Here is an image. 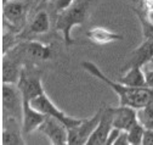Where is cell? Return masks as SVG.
<instances>
[{
	"mask_svg": "<svg viewBox=\"0 0 153 145\" xmlns=\"http://www.w3.org/2000/svg\"><path fill=\"white\" fill-rule=\"evenodd\" d=\"M137 122V108L126 105L113 107V127L128 132Z\"/></svg>",
	"mask_w": 153,
	"mask_h": 145,
	"instance_id": "8fae6325",
	"label": "cell"
},
{
	"mask_svg": "<svg viewBox=\"0 0 153 145\" xmlns=\"http://www.w3.org/2000/svg\"><path fill=\"white\" fill-rule=\"evenodd\" d=\"M137 121L145 129H153V104L137 108Z\"/></svg>",
	"mask_w": 153,
	"mask_h": 145,
	"instance_id": "d6986e66",
	"label": "cell"
},
{
	"mask_svg": "<svg viewBox=\"0 0 153 145\" xmlns=\"http://www.w3.org/2000/svg\"><path fill=\"white\" fill-rule=\"evenodd\" d=\"M43 135L53 145H68V128L59 118L46 116L44 122L38 128Z\"/></svg>",
	"mask_w": 153,
	"mask_h": 145,
	"instance_id": "52a82bcc",
	"label": "cell"
},
{
	"mask_svg": "<svg viewBox=\"0 0 153 145\" xmlns=\"http://www.w3.org/2000/svg\"><path fill=\"white\" fill-rule=\"evenodd\" d=\"M149 6L153 9V0H149Z\"/></svg>",
	"mask_w": 153,
	"mask_h": 145,
	"instance_id": "484cf974",
	"label": "cell"
},
{
	"mask_svg": "<svg viewBox=\"0 0 153 145\" xmlns=\"http://www.w3.org/2000/svg\"><path fill=\"white\" fill-rule=\"evenodd\" d=\"M86 37L90 42L97 44V45H106L113 42H118L123 39V35L113 32L111 29L103 27H94L86 32Z\"/></svg>",
	"mask_w": 153,
	"mask_h": 145,
	"instance_id": "2e32d148",
	"label": "cell"
},
{
	"mask_svg": "<svg viewBox=\"0 0 153 145\" xmlns=\"http://www.w3.org/2000/svg\"><path fill=\"white\" fill-rule=\"evenodd\" d=\"M102 111H103V106H101L92 117L82 118L79 124L69 128L68 129V145H86L101 120Z\"/></svg>",
	"mask_w": 153,
	"mask_h": 145,
	"instance_id": "3957f363",
	"label": "cell"
},
{
	"mask_svg": "<svg viewBox=\"0 0 153 145\" xmlns=\"http://www.w3.org/2000/svg\"><path fill=\"white\" fill-rule=\"evenodd\" d=\"M50 1L52 3L55 11L59 13V12L66 10L68 6H71V4L74 1V0H50Z\"/></svg>",
	"mask_w": 153,
	"mask_h": 145,
	"instance_id": "44dd1931",
	"label": "cell"
},
{
	"mask_svg": "<svg viewBox=\"0 0 153 145\" xmlns=\"http://www.w3.org/2000/svg\"><path fill=\"white\" fill-rule=\"evenodd\" d=\"M120 132H122V129H118V128H116V127H113L109 135H108V138H107L106 145H113L114 141H116V139L118 138V135L120 134Z\"/></svg>",
	"mask_w": 153,
	"mask_h": 145,
	"instance_id": "603a6c76",
	"label": "cell"
},
{
	"mask_svg": "<svg viewBox=\"0 0 153 145\" xmlns=\"http://www.w3.org/2000/svg\"><path fill=\"white\" fill-rule=\"evenodd\" d=\"M29 9L30 0H7L4 3V20L10 27L21 29L26 25Z\"/></svg>",
	"mask_w": 153,
	"mask_h": 145,
	"instance_id": "5b68a950",
	"label": "cell"
},
{
	"mask_svg": "<svg viewBox=\"0 0 153 145\" xmlns=\"http://www.w3.org/2000/svg\"><path fill=\"white\" fill-rule=\"evenodd\" d=\"M146 73V84L147 88L153 89V70H148L145 72Z\"/></svg>",
	"mask_w": 153,
	"mask_h": 145,
	"instance_id": "d4e9b609",
	"label": "cell"
},
{
	"mask_svg": "<svg viewBox=\"0 0 153 145\" xmlns=\"http://www.w3.org/2000/svg\"><path fill=\"white\" fill-rule=\"evenodd\" d=\"M49 29H50V16L48 11L39 10L34 15V17L28 26V33L32 35L44 34V33H48Z\"/></svg>",
	"mask_w": 153,
	"mask_h": 145,
	"instance_id": "ac0fdd59",
	"label": "cell"
},
{
	"mask_svg": "<svg viewBox=\"0 0 153 145\" xmlns=\"http://www.w3.org/2000/svg\"><path fill=\"white\" fill-rule=\"evenodd\" d=\"M119 82L132 88H145L146 84V73L142 71V67H130L124 71V75L119 78Z\"/></svg>",
	"mask_w": 153,
	"mask_h": 145,
	"instance_id": "e0dca14e",
	"label": "cell"
},
{
	"mask_svg": "<svg viewBox=\"0 0 153 145\" xmlns=\"http://www.w3.org/2000/svg\"><path fill=\"white\" fill-rule=\"evenodd\" d=\"M17 85L21 89L25 101H30L32 99L45 93L40 76L34 70H28L25 66L22 67L21 76L17 82Z\"/></svg>",
	"mask_w": 153,
	"mask_h": 145,
	"instance_id": "ba28073f",
	"label": "cell"
},
{
	"mask_svg": "<svg viewBox=\"0 0 153 145\" xmlns=\"http://www.w3.org/2000/svg\"><path fill=\"white\" fill-rule=\"evenodd\" d=\"M149 64H152V65H153V59H152V61H151V62H149Z\"/></svg>",
	"mask_w": 153,
	"mask_h": 145,
	"instance_id": "4316f807",
	"label": "cell"
},
{
	"mask_svg": "<svg viewBox=\"0 0 153 145\" xmlns=\"http://www.w3.org/2000/svg\"><path fill=\"white\" fill-rule=\"evenodd\" d=\"M113 128V107L105 106L101 120L86 145H106L107 138Z\"/></svg>",
	"mask_w": 153,
	"mask_h": 145,
	"instance_id": "9c48e42d",
	"label": "cell"
},
{
	"mask_svg": "<svg viewBox=\"0 0 153 145\" xmlns=\"http://www.w3.org/2000/svg\"><path fill=\"white\" fill-rule=\"evenodd\" d=\"M20 120L11 116L4 117V128H3V145H22L25 139L22 135V129L20 128Z\"/></svg>",
	"mask_w": 153,
	"mask_h": 145,
	"instance_id": "4fadbf2b",
	"label": "cell"
},
{
	"mask_svg": "<svg viewBox=\"0 0 153 145\" xmlns=\"http://www.w3.org/2000/svg\"><path fill=\"white\" fill-rule=\"evenodd\" d=\"M153 59V37H146L145 40L134 49L131 55L123 67V71L130 67H143Z\"/></svg>",
	"mask_w": 153,
	"mask_h": 145,
	"instance_id": "30bf717a",
	"label": "cell"
},
{
	"mask_svg": "<svg viewBox=\"0 0 153 145\" xmlns=\"http://www.w3.org/2000/svg\"><path fill=\"white\" fill-rule=\"evenodd\" d=\"M143 133H145V127L140 122H137L130 131H128L130 145H141L142 144Z\"/></svg>",
	"mask_w": 153,
	"mask_h": 145,
	"instance_id": "ffe728a7",
	"label": "cell"
},
{
	"mask_svg": "<svg viewBox=\"0 0 153 145\" xmlns=\"http://www.w3.org/2000/svg\"><path fill=\"white\" fill-rule=\"evenodd\" d=\"M82 67L88 73L101 79L109 88H112V90L119 98V105H126V106H131L135 108H140L146 105L153 104V89L147 88V87L132 88V87H128L120 83L119 81H112L103 73L102 70H100L94 62H90V61H83Z\"/></svg>",
	"mask_w": 153,
	"mask_h": 145,
	"instance_id": "6da1fadb",
	"label": "cell"
},
{
	"mask_svg": "<svg viewBox=\"0 0 153 145\" xmlns=\"http://www.w3.org/2000/svg\"><path fill=\"white\" fill-rule=\"evenodd\" d=\"M91 0H74L66 10L57 13L56 29L61 32L66 45L74 44L72 29L75 26L83 25L89 15Z\"/></svg>",
	"mask_w": 153,
	"mask_h": 145,
	"instance_id": "7a4b0ae2",
	"label": "cell"
},
{
	"mask_svg": "<svg viewBox=\"0 0 153 145\" xmlns=\"http://www.w3.org/2000/svg\"><path fill=\"white\" fill-rule=\"evenodd\" d=\"M46 115L32 107L29 101L23 104V116H22V131L25 134H30L34 131H38L40 124L44 122Z\"/></svg>",
	"mask_w": 153,
	"mask_h": 145,
	"instance_id": "5bb4252c",
	"label": "cell"
},
{
	"mask_svg": "<svg viewBox=\"0 0 153 145\" xmlns=\"http://www.w3.org/2000/svg\"><path fill=\"white\" fill-rule=\"evenodd\" d=\"M6 1H7V0H4V3H6Z\"/></svg>",
	"mask_w": 153,
	"mask_h": 145,
	"instance_id": "83f0119b",
	"label": "cell"
},
{
	"mask_svg": "<svg viewBox=\"0 0 153 145\" xmlns=\"http://www.w3.org/2000/svg\"><path fill=\"white\" fill-rule=\"evenodd\" d=\"M22 67L20 62V50H16L15 54L5 55L3 59V82L17 84Z\"/></svg>",
	"mask_w": 153,
	"mask_h": 145,
	"instance_id": "7c38bea8",
	"label": "cell"
},
{
	"mask_svg": "<svg viewBox=\"0 0 153 145\" xmlns=\"http://www.w3.org/2000/svg\"><path fill=\"white\" fill-rule=\"evenodd\" d=\"M23 95L16 83H3V107L5 116L22 120L23 116Z\"/></svg>",
	"mask_w": 153,
	"mask_h": 145,
	"instance_id": "277c9868",
	"label": "cell"
},
{
	"mask_svg": "<svg viewBox=\"0 0 153 145\" xmlns=\"http://www.w3.org/2000/svg\"><path fill=\"white\" fill-rule=\"evenodd\" d=\"M113 145H130V141H129V134L126 131H122L120 134L118 135V138L116 139Z\"/></svg>",
	"mask_w": 153,
	"mask_h": 145,
	"instance_id": "7402d4cb",
	"label": "cell"
},
{
	"mask_svg": "<svg viewBox=\"0 0 153 145\" xmlns=\"http://www.w3.org/2000/svg\"><path fill=\"white\" fill-rule=\"evenodd\" d=\"M29 104H30L32 107L36 108V110L40 111L42 114L61 120L67 126L68 129L72 128V127H75L76 124H79L80 121H82V118H75V117H71V116L66 115L62 110H60V108L51 101V99L45 93L39 95V96H36V98H34V99H32L29 101Z\"/></svg>",
	"mask_w": 153,
	"mask_h": 145,
	"instance_id": "8992f818",
	"label": "cell"
},
{
	"mask_svg": "<svg viewBox=\"0 0 153 145\" xmlns=\"http://www.w3.org/2000/svg\"><path fill=\"white\" fill-rule=\"evenodd\" d=\"M142 145H153V129H145Z\"/></svg>",
	"mask_w": 153,
	"mask_h": 145,
	"instance_id": "cb8c5ba5",
	"label": "cell"
},
{
	"mask_svg": "<svg viewBox=\"0 0 153 145\" xmlns=\"http://www.w3.org/2000/svg\"><path fill=\"white\" fill-rule=\"evenodd\" d=\"M22 54L30 60H42L46 61L52 58V46L49 44H43L40 42L30 40L22 45Z\"/></svg>",
	"mask_w": 153,
	"mask_h": 145,
	"instance_id": "9a60e30c",
	"label": "cell"
}]
</instances>
